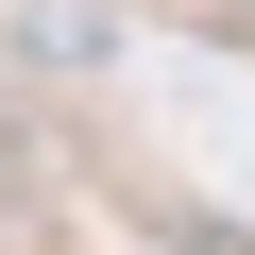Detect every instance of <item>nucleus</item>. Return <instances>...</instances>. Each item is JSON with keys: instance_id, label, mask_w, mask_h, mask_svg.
Wrapping results in <instances>:
<instances>
[{"instance_id": "nucleus-1", "label": "nucleus", "mask_w": 255, "mask_h": 255, "mask_svg": "<svg viewBox=\"0 0 255 255\" xmlns=\"http://www.w3.org/2000/svg\"><path fill=\"white\" fill-rule=\"evenodd\" d=\"M17 51H34V68H102V51H119V17H102V0H34Z\"/></svg>"}]
</instances>
